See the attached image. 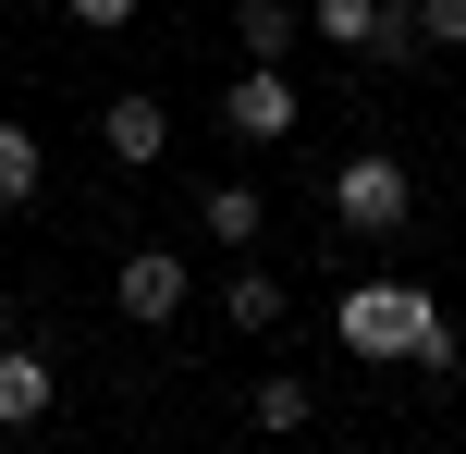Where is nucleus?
<instances>
[{"label": "nucleus", "instance_id": "obj_1", "mask_svg": "<svg viewBox=\"0 0 466 454\" xmlns=\"http://www.w3.org/2000/svg\"><path fill=\"white\" fill-rule=\"evenodd\" d=\"M331 332H344V357H369V368H393V357L418 368V344L442 332V308H430V283H356Z\"/></svg>", "mask_w": 466, "mask_h": 454}, {"label": "nucleus", "instance_id": "obj_2", "mask_svg": "<svg viewBox=\"0 0 466 454\" xmlns=\"http://www.w3.org/2000/svg\"><path fill=\"white\" fill-rule=\"evenodd\" d=\"M307 37L344 62H418V0H307Z\"/></svg>", "mask_w": 466, "mask_h": 454}, {"label": "nucleus", "instance_id": "obj_3", "mask_svg": "<svg viewBox=\"0 0 466 454\" xmlns=\"http://www.w3.org/2000/svg\"><path fill=\"white\" fill-rule=\"evenodd\" d=\"M405 209H418V185H405L393 147H356V160H331V221H344V234H405Z\"/></svg>", "mask_w": 466, "mask_h": 454}, {"label": "nucleus", "instance_id": "obj_4", "mask_svg": "<svg viewBox=\"0 0 466 454\" xmlns=\"http://www.w3.org/2000/svg\"><path fill=\"white\" fill-rule=\"evenodd\" d=\"M221 136L233 147H282V136H295V74H282V62H246L221 86Z\"/></svg>", "mask_w": 466, "mask_h": 454}, {"label": "nucleus", "instance_id": "obj_5", "mask_svg": "<svg viewBox=\"0 0 466 454\" xmlns=\"http://www.w3.org/2000/svg\"><path fill=\"white\" fill-rule=\"evenodd\" d=\"M49 406H62V368H49L37 344H13V332H0V430H37Z\"/></svg>", "mask_w": 466, "mask_h": 454}, {"label": "nucleus", "instance_id": "obj_6", "mask_svg": "<svg viewBox=\"0 0 466 454\" xmlns=\"http://www.w3.org/2000/svg\"><path fill=\"white\" fill-rule=\"evenodd\" d=\"M111 295H123V319H147V332H160V319H185V258H172V246H136Z\"/></svg>", "mask_w": 466, "mask_h": 454}, {"label": "nucleus", "instance_id": "obj_7", "mask_svg": "<svg viewBox=\"0 0 466 454\" xmlns=\"http://www.w3.org/2000/svg\"><path fill=\"white\" fill-rule=\"evenodd\" d=\"M98 147H111L123 172H147V160H160V147H172V111H160V98H147V86H123L111 111H98Z\"/></svg>", "mask_w": 466, "mask_h": 454}, {"label": "nucleus", "instance_id": "obj_8", "mask_svg": "<svg viewBox=\"0 0 466 454\" xmlns=\"http://www.w3.org/2000/svg\"><path fill=\"white\" fill-rule=\"evenodd\" d=\"M197 234H209V246H233V258H246V246L270 234V197H258V185H209V197H197Z\"/></svg>", "mask_w": 466, "mask_h": 454}, {"label": "nucleus", "instance_id": "obj_9", "mask_svg": "<svg viewBox=\"0 0 466 454\" xmlns=\"http://www.w3.org/2000/svg\"><path fill=\"white\" fill-rule=\"evenodd\" d=\"M295 0H233V49H246V62H295Z\"/></svg>", "mask_w": 466, "mask_h": 454}, {"label": "nucleus", "instance_id": "obj_10", "mask_svg": "<svg viewBox=\"0 0 466 454\" xmlns=\"http://www.w3.org/2000/svg\"><path fill=\"white\" fill-rule=\"evenodd\" d=\"M37 185H49V147L25 136V123H0V209H25Z\"/></svg>", "mask_w": 466, "mask_h": 454}, {"label": "nucleus", "instance_id": "obj_11", "mask_svg": "<svg viewBox=\"0 0 466 454\" xmlns=\"http://www.w3.org/2000/svg\"><path fill=\"white\" fill-rule=\"evenodd\" d=\"M221 319H233V332H270V319H282V283H270V270H233V283H221Z\"/></svg>", "mask_w": 466, "mask_h": 454}, {"label": "nucleus", "instance_id": "obj_12", "mask_svg": "<svg viewBox=\"0 0 466 454\" xmlns=\"http://www.w3.org/2000/svg\"><path fill=\"white\" fill-rule=\"evenodd\" d=\"M258 430L295 442V430H307V381H258Z\"/></svg>", "mask_w": 466, "mask_h": 454}, {"label": "nucleus", "instance_id": "obj_13", "mask_svg": "<svg viewBox=\"0 0 466 454\" xmlns=\"http://www.w3.org/2000/svg\"><path fill=\"white\" fill-rule=\"evenodd\" d=\"M418 49H466V0H418Z\"/></svg>", "mask_w": 466, "mask_h": 454}, {"label": "nucleus", "instance_id": "obj_14", "mask_svg": "<svg viewBox=\"0 0 466 454\" xmlns=\"http://www.w3.org/2000/svg\"><path fill=\"white\" fill-rule=\"evenodd\" d=\"M74 25H86V37H123V25H136V0H62Z\"/></svg>", "mask_w": 466, "mask_h": 454}, {"label": "nucleus", "instance_id": "obj_15", "mask_svg": "<svg viewBox=\"0 0 466 454\" xmlns=\"http://www.w3.org/2000/svg\"><path fill=\"white\" fill-rule=\"evenodd\" d=\"M295 454H307V442H295Z\"/></svg>", "mask_w": 466, "mask_h": 454}]
</instances>
